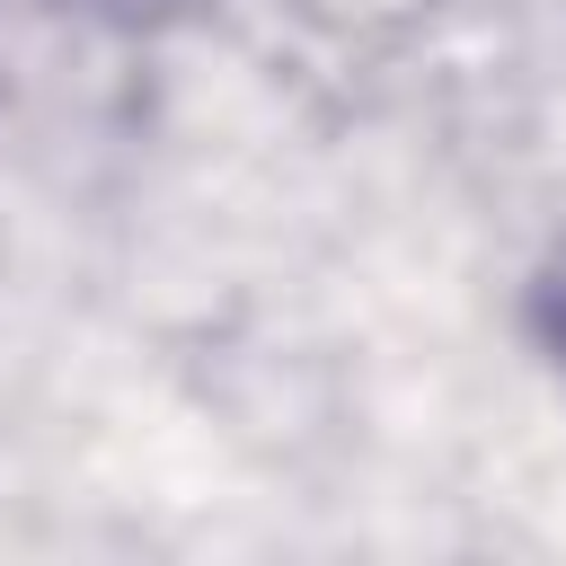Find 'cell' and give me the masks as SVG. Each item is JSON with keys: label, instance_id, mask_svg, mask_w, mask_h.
I'll list each match as a JSON object with an SVG mask.
<instances>
[{"label": "cell", "instance_id": "cell-1", "mask_svg": "<svg viewBox=\"0 0 566 566\" xmlns=\"http://www.w3.org/2000/svg\"><path fill=\"white\" fill-rule=\"evenodd\" d=\"M531 336L548 345V363L566 371V248L539 265V283H531Z\"/></svg>", "mask_w": 566, "mask_h": 566}]
</instances>
